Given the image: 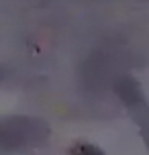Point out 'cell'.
I'll use <instances>...</instances> for the list:
<instances>
[{
	"label": "cell",
	"mask_w": 149,
	"mask_h": 155,
	"mask_svg": "<svg viewBox=\"0 0 149 155\" xmlns=\"http://www.w3.org/2000/svg\"><path fill=\"white\" fill-rule=\"evenodd\" d=\"M68 155H106V153H104L98 145H94V143H84V141H82V143L71 145Z\"/></svg>",
	"instance_id": "3957f363"
},
{
	"label": "cell",
	"mask_w": 149,
	"mask_h": 155,
	"mask_svg": "<svg viewBox=\"0 0 149 155\" xmlns=\"http://www.w3.org/2000/svg\"><path fill=\"white\" fill-rule=\"evenodd\" d=\"M49 137V124L37 116L0 118V151H27Z\"/></svg>",
	"instance_id": "6da1fadb"
},
{
	"label": "cell",
	"mask_w": 149,
	"mask_h": 155,
	"mask_svg": "<svg viewBox=\"0 0 149 155\" xmlns=\"http://www.w3.org/2000/svg\"><path fill=\"white\" fill-rule=\"evenodd\" d=\"M112 88H114V94L118 96V100L125 104L135 127L139 129V135H141L145 147L149 149V100L143 92L141 84L133 76L125 74V76L117 78Z\"/></svg>",
	"instance_id": "7a4b0ae2"
}]
</instances>
